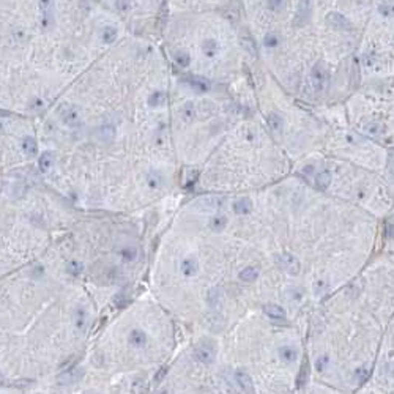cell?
Wrapping results in <instances>:
<instances>
[{
    "mask_svg": "<svg viewBox=\"0 0 394 394\" xmlns=\"http://www.w3.org/2000/svg\"><path fill=\"white\" fill-rule=\"evenodd\" d=\"M55 22L54 17V0H41V25L44 30L52 28Z\"/></svg>",
    "mask_w": 394,
    "mask_h": 394,
    "instance_id": "4fadbf2b",
    "label": "cell"
},
{
    "mask_svg": "<svg viewBox=\"0 0 394 394\" xmlns=\"http://www.w3.org/2000/svg\"><path fill=\"white\" fill-rule=\"evenodd\" d=\"M379 11H380V14H382V16H387V17L393 16V14H394V3H393V2H390V0H387V2L380 3V6H379Z\"/></svg>",
    "mask_w": 394,
    "mask_h": 394,
    "instance_id": "d4e9b609",
    "label": "cell"
},
{
    "mask_svg": "<svg viewBox=\"0 0 394 394\" xmlns=\"http://www.w3.org/2000/svg\"><path fill=\"white\" fill-rule=\"evenodd\" d=\"M315 185H317V188H320V190L330 188V185H331V172L323 171V172L317 174V177H315Z\"/></svg>",
    "mask_w": 394,
    "mask_h": 394,
    "instance_id": "44dd1931",
    "label": "cell"
},
{
    "mask_svg": "<svg viewBox=\"0 0 394 394\" xmlns=\"http://www.w3.org/2000/svg\"><path fill=\"white\" fill-rule=\"evenodd\" d=\"M117 6L122 9V11H126V9H130V2L128 0H117Z\"/></svg>",
    "mask_w": 394,
    "mask_h": 394,
    "instance_id": "4dcf8cb0",
    "label": "cell"
},
{
    "mask_svg": "<svg viewBox=\"0 0 394 394\" xmlns=\"http://www.w3.org/2000/svg\"><path fill=\"white\" fill-rule=\"evenodd\" d=\"M388 394H394V391H393V393H388Z\"/></svg>",
    "mask_w": 394,
    "mask_h": 394,
    "instance_id": "d6a6232c",
    "label": "cell"
},
{
    "mask_svg": "<svg viewBox=\"0 0 394 394\" xmlns=\"http://www.w3.org/2000/svg\"><path fill=\"white\" fill-rule=\"evenodd\" d=\"M267 6H268V9L270 11H279V9L284 6V0H268L267 2Z\"/></svg>",
    "mask_w": 394,
    "mask_h": 394,
    "instance_id": "83f0119b",
    "label": "cell"
},
{
    "mask_svg": "<svg viewBox=\"0 0 394 394\" xmlns=\"http://www.w3.org/2000/svg\"><path fill=\"white\" fill-rule=\"evenodd\" d=\"M152 252L130 224L88 221L58 230L43 257L81 284L107 317L145 290Z\"/></svg>",
    "mask_w": 394,
    "mask_h": 394,
    "instance_id": "277c9868",
    "label": "cell"
},
{
    "mask_svg": "<svg viewBox=\"0 0 394 394\" xmlns=\"http://www.w3.org/2000/svg\"><path fill=\"white\" fill-rule=\"evenodd\" d=\"M218 355L244 394H290L308 364L304 328L263 311L216 338Z\"/></svg>",
    "mask_w": 394,
    "mask_h": 394,
    "instance_id": "5b68a950",
    "label": "cell"
},
{
    "mask_svg": "<svg viewBox=\"0 0 394 394\" xmlns=\"http://www.w3.org/2000/svg\"><path fill=\"white\" fill-rule=\"evenodd\" d=\"M311 84L315 93H323L328 85V68L323 62H317L311 70Z\"/></svg>",
    "mask_w": 394,
    "mask_h": 394,
    "instance_id": "8fae6325",
    "label": "cell"
},
{
    "mask_svg": "<svg viewBox=\"0 0 394 394\" xmlns=\"http://www.w3.org/2000/svg\"><path fill=\"white\" fill-rule=\"evenodd\" d=\"M267 120H268V125L271 130L276 133V134H279L282 131V118L281 115H278L276 112H271L268 117H267Z\"/></svg>",
    "mask_w": 394,
    "mask_h": 394,
    "instance_id": "7402d4cb",
    "label": "cell"
},
{
    "mask_svg": "<svg viewBox=\"0 0 394 394\" xmlns=\"http://www.w3.org/2000/svg\"><path fill=\"white\" fill-rule=\"evenodd\" d=\"M106 319L43 255L0 278V388L38 391L76 369Z\"/></svg>",
    "mask_w": 394,
    "mask_h": 394,
    "instance_id": "6da1fadb",
    "label": "cell"
},
{
    "mask_svg": "<svg viewBox=\"0 0 394 394\" xmlns=\"http://www.w3.org/2000/svg\"><path fill=\"white\" fill-rule=\"evenodd\" d=\"M30 394H147V388L125 382H95L68 377L49 388L30 391Z\"/></svg>",
    "mask_w": 394,
    "mask_h": 394,
    "instance_id": "ba28073f",
    "label": "cell"
},
{
    "mask_svg": "<svg viewBox=\"0 0 394 394\" xmlns=\"http://www.w3.org/2000/svg\"><path fill=\"white\" fill-rule=\"evenodd\" d=\"M186 82H188L191 85V88H194V90H197V92L208 90V82L203 81V79H200V77H190V79H186Z\"/></svg>",
    "mask_w": 394,
    "mask_h": 394,
    "instance_id": "603a6c76",
    "label": "cell"
},
{
    "mask_svg": "<svg viewBox=\"0 0 394 394\" xmlns=\"http://www.w3.org/2000/svg\"><path fill=\"white\" fill-rule=\"evenodd\" d=\"M279 35L278 33H268L267 36H265V39H263V44L267 46V47H270V49H273V47H276L279 44Z\"/></svg>",
    "mask_w": 394,
    "mask_h": 394,
    "instance_id": "4316f807",
    "label": "cell"
},
{
    "mask_svg": "<svg viewBox=\"0 0 394 394\" xmlns=\"http://www.w3.org/2000/svg\"><path fill=\"white\" fill-rule=\"evenodd\" d=\"M393 315L394 257H387L311 311L304 338L314 379L349 394L368 383Z\"/></svg>",
    "mask_w": 394,
    "mask_h": 394,
    "instance_id": "7a4b0ae2",
    "label": "cell"
},
{
    "mask_svg": "<svg viewBox=\"0 0 394 394\" xmlns=\"http://www.w3.org/2000/svg\"><path fill=\"white\" fill-rule=\"evenodd\" d=\"M27 193L28 186L16 180L0 200V278L41 257L55 233L66 225L36 206L16 208Z\"/></svg>",
    "mask_w": 394,
    "mask_h": 394,
    "instance_id": "8992f818",
    "label": "cell"
},
{
    "mask_svg": "<svg viewBox=\"0 0 394 394\" xmlns=\"http://www.w3.org/2000/svg\"><path fill=\"white\" fill-rule=\"evenodd\" d=\"M60 118H62V122L66 126H76L79 123V114L76 112L74 107L70 106V104L62 106V109H60Z\"/></svg>",
    "mask_w": 394,
    "mask_h": 394,
    "instance_id": "5bb4252c",
    "label": "cell"
},
{
    "mask_svg": "<svg viewBox=\"0 0 394 394\" xmlns=\"http://www.w3.org/2000/svg\"><path fill=\"white\" fill-rule=\"evenodd\" d=\"M161 98H163V93H161V92L153 93V95H152V100H150V104H152V106H160V104L163 103Z\"/></svg>",
    "mask_w": 394,
    "mask_h": 394,
    "instance_id": "f1b7e54d",
    "label": "cell"
},
{
    "mask_svg": "<svg viewBox=\"0 0 394 394\" xmlns=\"http://www.w3.org/2000/svg\"><path fill=\"white\" fill-rule=\"evenodd\" d=\"M0 394H30V391H21V390H6V388H0Z\"/></svg>",
    "mask_w": 394,
    "mask_h": 394,
    "instance_id": "f546056e",
    "label": "cell"
},
{
    "mask_svg": "<svg viewBox=\"0 0 394 394\" xmlns=\"http://www.w3.org/2000/svg\"><path fill=\"white\" fill-rule=\"evenodd\" d=\"M186 341L180 323L145 289L103 320L68 377L149 388Z\"/></svg>",
    "mask_w": 394,
    "mask_h": 394,
    "instance_id": "3957f363",
    "label": "cell"
},
{
    "mask_svg": "<svg viewBox=\"0 0 394 394\" xmlns=\"http://www.w3.org/2000/svg\"><path fill=\"white\" fill-rule=\"evenodd\" d=\"M218 49H219V46H218V43H216V39H213V38H206L202 43V52L210 58L218 54Z\"/></svg>",
    "mask_w": 394,
    "mask_h": 394,
    "instance_id": "ac0fdd59",
    "label": "cell"
},
{
    "mask_svg": "<svg viewBox=\"0 0 394 394\" xmlns=\"http://www.w3.org/2000/svg\"><path fill=\"white\" fill-rule=\"evenodd\" d=\"M390 171H391V174H393V177H394V161H393L391 166H390Z\"/></svg>",
    "mask_w": 394,
    "mask_h": 394,
    "instance_id": "1f68e13d",
    "label": "cell"
},
{
    "mask_svg": "<svg viewBox=\"0 0 394 394\" xmlns=\"http://www.w3.org/2000/svg\"><path fill=\"white\" fill-rule=\"evenodd\" d=\"M290 394H349V393H344L341 390H336L327 383H323L317 379H312V380H308V382H301L300 385L293 390V393Z\"/></svg>",
    "mask_w": 394,
    "mask_h": 394,
    "instance_id": "30bf717a",
    "label": "cell"
},
{
    "mask_svg": "<svg viewBox=\"0 0 394 394\" xmlns=\"http://www.w3.org/2000/svg\"><path fill=\"white\" fill-rule=\"evenodd\" d=\"M147 394H244V391L221 363L216 338L193 336L158 374Z\"/></svg>",
    "mask_w": 394,
    "mask_h": 394,
    "instance_id": "52a82bcc",
    "label": "cell"
},
{
    "mask_svg": "<svg viewBox=\"0 0 394 394\" xmlns=\"http://www.w3.org/2000/svg\"><path fill=\"white\" fill-rule=\"evenodd\" d=\"M369 382L387 393L394 391V315L382 339Z\"/></svg>",
    "mask_w": 394,
    "mask_h": 394,
    "instance_id": "9c48e42d",
    "label": "cell"
},
{
    "mask_svg": "<svg viewBox=\"0 0 394 394\" xmlns=\"http://www.w3.org/2000/svg\"><path fill=\"white\" fill-rule=\"evenodd\" d=\"M100 36L104 43H112L114 39L117 38V30L114 27H104L103 30L100 32Z\"/></svg>",
    "mask_w": 394,
    "mask_h": 394,
    "instance_id": "cb8c5ba5",
    "label": "cell"
},
{
    "mask_svg": "<svg viewBox=\"0 0 394 394\" xmlns=\"http://www.w3.org/2000/svg\"><path fill=\"white\" fill-rule=\"evenodd\" d=\"M350 394H388L387 391H383L380 390L379 387H376L374 383L368 382V383H364V385L361 388H358L357 391H353Z\"/></svg>",
    "mask_w": 394,
    "mask_h": 394,
    "instance_id": "ffe728a7",
    "label": "cell"
},
{
    "mask_svg": "<svg viewBox=\"0 0 394 394\" xmlns=\"http://www.w3.org/2000/svg\"><path fill=\"white\" fill-rule=\"evenodd\" d=\"M21 150L25 158H35L38 153V144L32 136H25L21 141Z\"/></svg>",
    "mask_w": 394,
    "mask_h": 394,
    "instance_id": "9a60e30c",
    "label": "cell"
},
{
    "mask_svg": "<svg viewBox=\"0 0 394 394\" xmlns=\"http://www.w3.org/2000/svg\"><path fill=\"white\" fill-rule=\"evenodd\" d=\"M197 115V111H196V106L193 103H186L183 107H182V111H180V117H182V120L185 123H191L194 122V118Z\"/></svg>",
    "mask_w": 394,
    "mask_h": 394,
    "instance_id": "e0dca14e",
    "label": "cell"
},
{
    "mask_svg": "<svg viewBox=\"0 0 394 394\" xmlns=\"http://www.w3.org/2000/svg\"><path fill=\"white\" fill-rule=\"evenodd\" d=\"M214 111H216V106H214V103L213 101H210V100H202L200 101V104H199V107H197V112H199L202 117H210V115H213L214 114Z\"/></svg>",
    "mask_w": 394,
    "mask_h": 394,
    "instance_id": "d6986e66",
    "label": "cell"
},
{
    "mask_svg": "<svg viewBox=\"0 0 394 394\" xmlns=\"http://www.w3.org/2000/svg\"><path fill=\"white\" fill-rule=\"evenodd\" d=\"M174 58H175V62L179 63L180 66H188L190 65V54L186 51H177Z\"/></svg>",
    "mask_w": 394,
    "mask_h": 394,
    "instance_id": "484cf974",
    "label": "cell"
},
{
    "mask_svg": "<svg viewBox=\"0 0 394 394\" xmlns=\"http://www.w3.org/2000/svg\"><path fill=\"white\" fill-rule=\"evenodd\" d=\"M328 22L333 25V27H336V28H341V30H352V24L347 17H344L342 14L339 13H331L328 14Z\"/></svg>",
    "mask_w": 394,
    "mask_h": 394,
    "instance_id": "2e32d148",
    "label": "cell"
},
{
    "mask_svg": "<svg viewBox=\"0 0 394 394\" xmlns=\"http://www.w3.org/2000/svg\"><path fill=\"white\" fill-rule=\"evenodd\" d=\"M311 16H312V2L311 0H300L297 11H295V16H293V22L298 27H301L306 22H309Z\"/></svg>",
    "mask_w": 394,
    "mask_h": 394,
    "instance_id": "7c38bea8",
    "label": "cell"
}]
</instances>
